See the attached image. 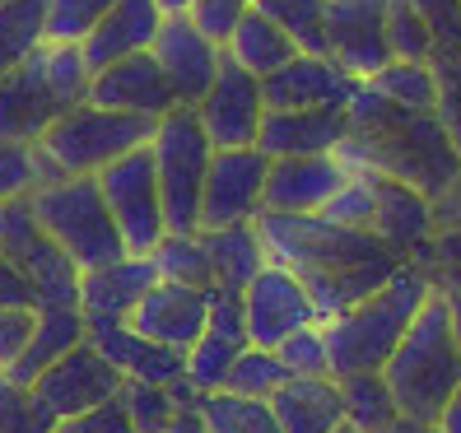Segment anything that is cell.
<instances>
[{"label": "cell", "instance_id": "1", "mask_svg": "<svg viewBox=\"0 0 461 433\" xmlns=\"http://www.w3.org/2000/svg\"><path fill=\"white\" fill-rule=\"evenodd\" d=\"M257 229L266 242V257L294 270L303 280L308 299L317 308V321H331L345 308H355L359 299L377 284H387L396 270L411 261L396 248H387L383 238L345 229L327 214H257Z\"/></svg>", "mask_w": 461, "mask_h": 433}, {"label": "cell", "instance_id": "2", "mask_svg": "<svg viewBox=\"0 0 461 433\" xmlns=\"http://www.w3.org/2000/svg\"><path fill=\"white\" fill-rule=\"evenodd\" d=\"M345 117H349V135L336 149L345 158V168H368V173L396 177L429 201L461 177V149L452 145L438 113L396 107L359 79Z\"/></svg>", "mask_w": 461, "mask_h": 433}, {"label": "cell", "instance_id": "3", "mask_svg": "<svg viewBox=\"0 0 461 433\" xmlns=\"http://www.w3.org/2000/svg\"><path fill=\"white\" fill-rule=\"evenodd\" d=\"M429 293H433V275L411 257L368 299H359L355 308H345L331 321H321V336H327V349H331V377L383 373L401 336L411 331L415 312L429 303Z\"/></svg>", "mask_w": 461, "mask_h": 433}, {"label": "cell", "instance_id": "4", "mask_svg": "<svg viewBox=\"0 0 461 433\" xmlns=\"http://www.w3.org/2000/svg\"><path fill=\"white\" fill-rule=\"evenodd\" d=\"M383 377L392 387V401L401 419L433 428L443 415V405L461 387V345L452 331V312H447V293L433 284L429 303L415 312L411 331L401 336L392 349V359L383 364Z\"/></svg>", "mask_w": 461, "mask_h": 433}, {"label": "cell", "instance_id": "5", "mask_svg": "<svg viewBox=\"0 0 461 433\" xmlns=\"http://www.w3.org/2000/svg\"><path fill=\"white\" fill-rule=\"evenodd\" d=\"M154 122L149 117H131L113 113L98 103H79L70 113H61L47 126V135L33 145V164H38V186L42 182H61V177H94L103 173L113 158L149 145Z\"/></svg>", "mask_w": 461, "mask_h": 433}, {"label": "cell", "instance_id": "6", "mask_svg": "<svg viewBox=\"0 0 461 433\" xmlns=\"http://www.w3.org/2000/svg\"><path fill=\"white\" fill-rule=\"evenodd\" d=\"M327 220L359 229L383 238L387 248H396L401 257H415L433 242V210L429 196H420L415 186H405L396 177L368 173V168H349L345 186L327 201Z\"/></svg>", "mask_w": 461, "mask_h": 433}, {"label": "cell", "instance_id": "7", "mask_svg": "<svg viewBox=\"0 0 461 433\" xmlns=\"http://www.w3.org/2000/svg\"><path fill=\"white\" fill-rule=\"evenodd\" d=\"M33 214L42 233L79 266V270H98L107 261L131 257L122 229L113 220V210L103 201L98 177H61V182H42L29 192Z\"/></svg>", "mask_w": 461, "mask_h": 433}, {"label": "cell", "instance_id": "8", "mask_svg": "<svg viewBox=\"0 0 461 433\" xmlns=\"http://www.w3.org/2000/svg\"><path fill=\"white\" fill-rule=\"evenodd\" d=\"M149 154H154L168 233H196L201 229L205 173H210V158H214V145H210V135L196 117V107L177 103L173 113L158 117L154 135H149Z\"/></svg>", "mask_w": 461, "mask_h": 433}, {"label": "cell", "instance_id": "9", "mask_svg": "<svg viewBox=\"0 0 461 433\" xmlns=\"http://www.w3.org/2000/svg\"><path fill=\"white\" fill-rule=\"evenodd\" d=\"M0 252L29 275V284L38 289V308H79V275L85 270L42 233L29 196L0 205Z\"/></svg>", "mask_w": 461, "mask_h": 433}, {"label": "cell", "instance_id": "10", "mask_svg": "<svg viewBox=\"0 0 461 433\" xmlns=\"http://www.w3.org/2000/svg\"><path fill=\"white\" fill-rule=\"evenodd\" d=\"M103 186V201L113 210V220L122 229V242L131 257H149L158 248V238L168 233L164 220V196H158V173H154V154L149 145L131 149L113 158L103 173H94Z\"/></svg>", "mask_w": 461, "mask_h": 433}, {"label": "cell", "instance_id": "11", "mask_svg": "<svg viewBox=\"0 0 461 433\" xmlns=\"http://www.w3.org/2000/svg\"><path fill=\"white\" fill-rule=\"evenodd\" d=\"M266 173H270V158L257 145H248V149H214L210 173H205V192H201V229L252 224L261 214Z\"/></svg>", "mask_w": 461, "mask_h": 433}, {"label": "cell", "instance_id": "12", "mask_svg": "<svg viewBox=\"0 0 461 433\" xmlns=\"http://www.w3.org/2000/svg\"><path fill=\"white\" fill-rule=\"evenodd\" d=\"M196 117H201V126H205L214 149H248V145H257L261 117H266L261 79L252 70H242L224 51L220 75H214V85L196 103Z\"/></svg>", "mask_w": 461, "mask_h": 433}, {"label": "cell", "instance_id": "13", "mask_svg": "<svg viewBox=\"0 0 461 433\" xmlns=\"http://www.w3.org/2000/svg\"><path fill=\"white\" fill-rule=\"evenodd\" d=\"M327 57L355 79L377 75L392 61L387 47V0H327L321 10Z\"/></svg>", "mask_w": 461, "mask_h": 433}, {"label": "cell", "instance_id": "14", "mask_svg": "<svg viewBox=\"0 0 461 433\" xmlns=\"http://www.w3.org/2000/svg\"><path fill=\"white\" fill-rule=\"evenodd\" d=\"M242 317H248V345L276 349L298 327H312L317 308H312L308 289H303V280H298L294 270L266 261L261 275L242 289Z\"/></svg>", "mask_w": 461, "mask_h": 433}, {"label": "cell", "instance_id": "15", "mask_svg": "<svg viewBox=\"0 0 461 433\" xmlns=\"http://www.w3.org/2000/svg\"><path fill=\"white\" fill-rule=\"evenodd\" d=\"M122 383L126 377L107 364L85 336V345H75L66 359H57L38 377L33 392H38V401H47V410L57 419H75V415L94 410V405H103V401H117Z\"/></svg>", "mask_w": 461, "mask_h": 433}, {"label": "cell", "instance_id": "16", "mask_svg": "<svg viewBox=\"0 0 461 433\" xmlns=\"http://www.w3.org/2000/svg\"><path fill=\"white\" fill-rule=\"evenodd\" d=\"M345 177H349V168H345L340 154L270 158L261 210H270V214H321L327 201L345 186Z\"/></svg>", "mask_w": 461, "mask_h": 433}, {"label": "cell", "instance_id": "17", "mask_svg": "<svg viewBox=\"0 0 461 433\" xmlns=\"http://www.w3.org/2000/svg\"><path fill=\"white\" fill-rule=\"evenodd\" d=\"M89 103L113 107V113H131V117L158 122L164 113H173V107H177V94L168 85V75L158 70L154 51H135V57H122L113 66L94 70Z\"/></svg>", "mask_w": 461, "mask_h": 433}, {"label": "cell", "instance_id": "18", "mask_svg": "<svg viewBox=\"0 0 461 433\" xmlns=\"http://www.w3.org/2000/svg\"><path fill=\"white\" fill-rule=\"evenodd\" d=\"M149 51H154L158 70L168 75L177 103H186V107H196L205 98V89L214 85L220 61H224V47H214L186 14H168Z\"/></svg>", "mask_w": 461, "mask_h": 433}, {"label": "cell", "instance_id": "19", "mask_svg": "<svg viewBox=\"0 0 461 433\" xmlns=\"http://www.w3.org/2000/svg\"><path fill=\"white\" fill-rule=\"evenodd\" d=\"M359 79L345 75L331 57H312L298 51L289 66H280L276 75L261 79V98L276 113H298V107H349Z\"/></svg>", "mask_w": 461, "mask_h": 433}, {"label": "cell", "instance_id": "20", "mask_svg": "<svg viewBox=\"0 0 461 433\" xmlns=\"http://www.w3.org/2000/svg\"><path fill=\"white\" fill-rule=\"evenodd\" d=\"M210 321V289H192V284H173V280H158L140 303L131 312V327L168 345V349H192Z\"/></svg>", "mask_w": 461, "mask_h": 433}, {"label": "cell", "instance_id": "21", "mask_svg": "<svg viewBox=\"0 0 461 433\" xmlns=\"http://www.w3.org/2000/svg\"><path fill=\"white\" fill-rule=\"evenodd\" d=\"M349 135L345 107H298V113H276L266 107L257 149L266 158H294V154H336Z\"/></svg>", "mask_w": 461, "mask_h": 433}, {"label": "cell", "instance_id": "22", "mask_svg": "<svg viewBox=\"0 0 461 433\" xmlns=\"http://www.w3.org/2000/svg\"><path fill=\"white\" fill-rule=\"evenodd\" d=\"M38 51L23 66L0 75V140L38 145L42 135H47V126L61 117V103L51 98V89H47V75H42V57H38Z\"/></svg>", "mask_w": 461, "mask_h": 433}, {"label": "cell", "instance_id": "23", "mask_svg": "<svg viewBox=\"0 0 461 433\" xmlns=\"http://www.w3.org/2000/svg\"><path fill=\"white\" fill-rule=\"evenodd\" d=\"M89 345L122 377H131V383L168 387V383H177V377L186 373V355H182V349H168V345L140 336L131 321H94V327H89Z\"/></svg>", "mask_w": 461, "mask_h": 433}, {"label": "cell", "instance_id": "24", "mask_svg": "<svg viewBox=\"0 0 461 433\" xmlns=\"http://www.w3.org/2000/svg\"><path fill=\"white\" fill-rule=\"evenodd\" d=\"M158 284V270L149 257H122L107 261L98 270H85L79 275V312L85 321H131L135 303Z\"/></svg>", "mask_w": 461, "mask_h": 433}, {"label": "cell", "instance_id": "25", "mask_svg": "<svg viewBox=\"0 0 461 433\" xmlns=\"http://www.w3.org/2000/svg\"><path fill=\"white\" fill-rule=\"evenodd\" d=\"M164 10H158V0H113V10L98 19V29L79 42L85 47V61L94 70L113 66L122 57H135V51H149L158 29H164Z\"/></svg>", "mask_w": 461, "mask_h": 433}, {"label": "cell", "instance_id": "26", "mask_svg": "<svg viewBox=\"0 0 461 433\" xmlns=\"http://www.w3.org/2000/svg\"><path fill=\"white\" fill-rule=\"evenodd\" d=\"M280 433H336L345 428V401L336 377H289L270 396Z\"/></svg>", "mask_w": 461, "mask_h": 433}, {"label": "cell", "instance_id": "27", "mask_svg": "<svg viewBox=\"0 0 461 433\" xmlns=\"http://www.w3.org/2000/svg\"><path fill=\"white\" fill-rule=\"evenodd\" d=\"M85 336H89V321L79 308H38L33 336L23 345V355L5 368V377L14 387H33L57 359H66L75 345H85Z\"/></svg>", "mask_w": 461, "mask_h": 433}, {"label": "cell", "instance_id": "28", "mask_svg": "<svg viewBox=\"0 0 461 433\" xmlns=\"http://www.w3.org/2000/svg\"><path fill=\"white\" fill-rule=\"evenodd\" d=\"M201 242H205V252H210L214 289H238L242 293L261 275V266L270 261L257 220L252 224H229V229H201Z\"/></svg>", "mask_w": 461, "mask_h": 433}, {"label": "cell", "instance_id": "29", "mask_svg": "<svg viewBox=\"0 0 461 433\" xmlns=\"http://www.w3.org/2000/svg\"><path fill=\"white\" fill-rule=\"evenodd\" d=\"M224 51L242 70H252L257 79H266V75H276L280 66H289L298 57V42L280 29L276 19H266L261 10H248V14L238 19L233 38L224 42Z\"/></svg>", "mask_w": 461, "mask_h": 433}, {"label": "cell", "instance_id": "30", "mask_svg": "<svg viewBox=\"0 0 461 433\" xmlns=\"http://www.w3.org/2000/svg\"><path fill=\"white\" fill-rule=\"evenodd\" d=\"M336 383L345 401V424L355 433H392L401 424V410L383 373H349V377H336Z\"/></svg>", "mask_w": 461, "mask_h": 433}, {"label": "cell", "instance_id": "31", "mask_svg": "<svg viewBox=\"0 0 461 433\" xmlns=\"http://www.w3.org/2000/svg\"><path fill=\"white\" fill-rule=\"evenodd\" d=\"M364 85L396 107H411V113H438V70H433V61H396L392 57Z\"/></svg>", "mask_w": 461, "mask_h": 433}, {"label": "cell", "instance_id": "32", "mask_svg": "<svg viewBox=\"0 0 461 433\" xmlns=\"http://www.w3.org/2000/svg\"><path fill=\"white\" fill-rule=\"evenodd\" d=\"M47 42V0H0V75Z\"/></svg>", "mask_w": 461, "mask_h": 433}, {"label": "cell", "instance_id": "33", "mask_svg": "<svg viewBox=\"0 0 461 433\" xmlns=\"http://www.w3.org/2000/svg\"><path fill=\"white\" fill-rule=\"evenodd\" d=\"M196 415H201L205 433H280L270 401L238 396V392H210V396H201Z\"/></svg>", "mask_w": 461, "mask_h": 433}, {"label": "cell", "instance_id": "34", "mask_svg": "<svg viewBox=\"0 0 461 433\" xmlns=\"http://www.w3.org/2000/svg\"><path fill=\"white\" fill-rule=\"evenodd\" d=\"M158 280H173V284H192V289H214V270H210V252L196 233H164L158 248L149 252Z\"/></svg>", "mask_w": 461, "mask_h": 433}, {"label": "cell", "instance_id": "35", "mask_svg": "<svg viewBox=\"0 0 461 433\" xmlns=\"http://www.w3.org/2000/svg\"><path fill=\"white\" fill-rule=\"evenodd\" d=\"M42 75H47V89L51 98L61 103V113L89 103V85H94V66L85 61V47L79 42H42Z\"/></svg>", "mask_w": 461, "mask_h": 433}, {"label": "cell", "instance_id": "36", "mask_svg": "<svg viewBox=\"0 0 461 433\" xmlns=\"http://www.w3.org/2000/svg\"><path fill=\"white\" fill-rule=\"evenodd\" d=\"M242 340H229V336H220V331H201V340L186 349V383H192L201 396H210V392H224V383H229V368H233V359L242 355Z\"/></svg>", "mask_w": 461, "mask_h": 433}, {"label": "cell", "instance_id": "37", "mask_svg": "<svg viewBox=\"0 0 461 433\" xmlns=\"http://www.w3.org/2000/svg\"><path fill=\"white\" fill-rule=\"evenodd\" d=\"M252 10H261L266 19H276L280 29L298 42V51L327 57V29H321L327 0H252Z\"/></svg>", "mask_w": 461, "mask_h": 433}, {"label": "cell", "instance_id": "38", "mask_svg": "<svg viewBox=\"0 0 461 433\" xmlns=\"http://www.w3.org/2000/svg\"><path fill=\"white\" fill-rule=\"evenodd\" d=\"M285 383H289V368L280 364V355H276V349L248 345V349H242V355L233 359L224 392H238V396H257V401H270V396H276Z\"/></svg>", "mask_w": 461, "mask_h": 433}, {"label": "cell", "instance_id": "39", "mask_svg": "<svg viewBox=\"0 0 461 433\" xmlns=\"http://www.w3.org/2000/svg\"><path fill=\"white\" fill-rule=\"evenodd\" d=\"M387 47L396 61H433V29L411 0H387Z\"/></svg>", "mask_w": 461, "mask_h": 433}, {"label": "cell", "instance_id": "40", "mask_svg": "<svg viewBox=\"0 0 461 433\" xmlns=\"http://www.w3.org/2000/svg\"><path fill=\"white\" fill-rule=\"evenodd\" d=\"M61 419L47 410V401H38L33 387H14L0 373V433H51Z\"/></svg>", "mask_w": 461, "mask_h": 433}, {"label": "cell", "instance_id": "41", "mask_svg": "<svg viewBox=\"0 0 461 433\" xmlns=\"http://www.w3.org/2000/svg\"><path fill=\"white\" fill-rule=\"evenodd\" d=\"M122 405H126V415L135 424V433H168V424L182 415L168 387H158V383H122Z\"/></svg>", "mask_w": 461, "mask_h": 433}, {"label": "cell", "instance_id": "42", "mask_svg": "<svg viewBox=\"0 0 461 433\" xmlns=\"http://www.w3.org/2000/svg\"><path fill=\"white\" fill-rule=\"evenodd\" d=\"M276 355L289 368V377H331V349H327V336H321V321L285 336L276 345Z\"/></svg>", "mask_w": 461, "mask_h": 433}, {"label": "cell", "instance_id": "43", "mask_svg": "<svg viewBox=\"0 0 461 433\" xmlns=\"http://www.w3.org/2000/svg\"><path fill=\"white\" fill-rule=\"evenodd\" d=\"M113 0H47V42H85Z\"/></svg>", "mask_w": 461, "mask_h": 433}, {"label": "cell", "instance_id": "44", "mask_svg": "<svg viewBox=\"0 0 461 433\" xmlns=\"http://www.w3.org/2000/svg\"><path fill=\"white\" fill-rule=\"evenodd\" d=\"M33 186H38L33 145H23V140H0V205L29 196Z\"/></svg>", "mask_w": 461, "mask_h": 433}, {"label": "cell", "instance_id": "45", "mask_svg": "<svg viewBox=\"0 0 461 433\" xmlns=\"http://www.w3.org/2000/svg\"><path fill=\"white\" fill-rule=\"evenodd\" d=\"M433 70H438V122L447 126L452 145L461 149V51L433 57Z\"/></svg>", "mask_w": 461, "mask_h": 433}, {"label": "cell", "instance_id": "46", "mask_svg": "<svg viewBox=\"0 0 461 433\" xmlns=\"http://www.w3.org/2000/svg\"><path fill=\"white\" fill-rule=\"evenodd\" d=\"M248 10H252V0H196V5L186 10V19H192L214 47H224L233 38V29H238V19Z\"/></svg>", "mask_w": 461, "mask_h": 433}, {"label": "cell", "instance_id": "47", "mask_svg": "<svg viewBox=\"0 0 461 433\" xmlns=\"http://www.w3.org/2000/svg\"><path fill=\"white\" fill-rule=\"evenodd\" d=\"M433 29V57L461 51V0H411Z\"/></svg>", "mask_w": 461, "mask_h": 433}, {"label": "cell", "instance_id": "48", "mask_svg": "<svg viewBox=\"0 0 461 433\" xmlns=\"http://www.w3.org/2000/svg\"><path fill=\"white\" fill-rule=\"evenodd\" d=\"M33 321H38V308H0V373L23 355V345L33 336Z\"/></svg>", "mask_w": 461, "mask_h": 433}, {"label": "cell", "instance_id": "49", "mask_svg": "<svg viewBox=\"0 0 461 433\" xmlns=\"http://www.w3.org/2000/svg\"><path fill=\"white\" fill-rule=\"evenodd\" d=\"M210 331L248 345V317H242V293L238 289H210Z\"/></svg>", "mask_w": 461, "mask_h": 433}, {"label": "cell", "instance_id": "50", "mask_svg": "<svg viewBox=\"0 0 461 433\" xmlns=\"http://www.w3.org/2000/svg\"><path fill=\"white\" fill-rule=\"evenodd\" d=\"M70 424H75V433H135V424H131V415H126L122 396L94 405V410H85V415H75Z\"/></svg>", "mask_w": 461, "mask_h": 433}, {"label": "cell", "instance_id": "51", "mask_svg": "<svg viewBox=\"0 0 461 433\" xmlns=\"http://www.w3.org/2000/svg\"><path fill=\"white\" fill-rule=\"evenodd\" d=\"M0 308H38V289L5 252H0Z\"/></svg>", "mask_w": 461, "mask_h": 433}, {"label": "cell", "instance_id": "52", "mask_svg": "<svg viewBox=\"0 0 461 433\" xmlns=\"http://www.w3.org/2000/svg\"><path fill=\"white\" fill-rule=\"evenodd\" d=\"M429 210H433V238L447 233V229H461V177L447 186V192L433 196Z\"/></svg>", "mask_w": 461, "mask_h": 433}, {"label": "cell", "instance_id": "53", "mask_svg": "<svg viewBox=\"0 0 461 433\" xmlns=\"http://www.w3.org/2000/svg\"><path fill=\"white\" fill-rule=\"evenodd\" d=\"M429 252H438V261H443V266H461V229L438 233V238L429 242Z\"/></svg>", "mask_w": 461, "mask_h": 433}, {"label": "cell", "instance_id": "54", "mask_svg": "<svg viewBox=\"0 0 461 433\" xmlns=\"http://www.w3.org/2000/svg\"><path fill=\"white\" fill-rule=\"evenodd\" d=\"M433 428H438V433H461V387L452 392V401L443 405V415H438Z\"/></svg>", "mask_w": 461, "mask_h": 433}, {"label": "cell", "instance_id": "55", "mask_svg": "<svg viewBox=\"0 0 461 433\" xmlns=\"http://www.w3.org/2000/svg\"><path fill=\"white\" fill-rule=\"evenodd\" d=\"M168 433H205V424H201V415H196V410H182V415L168 424Z\"/></svg>", "mask_w": 461, "mask_h": 433}, {"label": "cell", "instance_id": "56", "mask_svg": "<svg viewBox=\"0 0 461 433\" xmlns=\"http://www.w3.org/2000/svg\"><path fill=\"white\" fill-rule=\"evenodd\" d=\"M447 293V312H452V331H456V345H461V289H443Z\"/></svg>", "mask_w": 461, "mask_h": 433}, {"label": "cell", "instance_id": "57", "mask_svg": "<svg viewBox=\"0 0 461 433\" xmlns=\"http://www.w3.org/2000/svg\"><path fill=\"white\" fill-rule=\"evenodd\" d=\"M192 5H196V0H158V10H164V14H186Z\"/></svg>", "mask_w": 461, "mask_h": 433}, {"label": "cell", "instance_id": "58", "mask_svg": "<svg viewBox=\"0 0 461 433\" xmlns=\"http://www.w3.org/2000/svg\"><path fill=\"white\" fill-rule=\"evenodd\" d=\"M396 433H438V428H424V424H411V419H401Z\"/></svg>", "mask_w": 461, "mask_h": 433}, {"label": "cell", "instance_id": "59", "mask_svg": "<svg viewBox=\"0 0 461 433\" xmlns=\"http://www.w3.org/2000/svg\"><path fill=\"white\" fill-rule=\"evenodd\" d=\"M51 433H75V424H70V419H61V424H57V428H51Z\"/></svg>", "mask_w": 461, "mask_h": 433}, {"label": "cell", "instance_id": "60", "mask_svg": "<svg viewBox=\"0 0 461 433\" xmlns=\"http://www.w3.org/2000/svg\"><path fill=\"white\" fill-rule=\"evenodd\" d=\"M336 433H355V428H349V424H345V428H336Z\"/></svg>", "mask_w": 461, "mask_h": 433}, {"label": "cell", "instance_id": "61", "mask_svg": "<svg viewBox=\"0 0 461 433\" xmlns=\"http://www.w3.org/2000/svg\"><path fill=\"white\" fill-rule=\"evenodd\" d=\"M392 433H396V428H392Z\"/></svg>", "mask_w": 461, "mask_h": 433}]
</instances>
